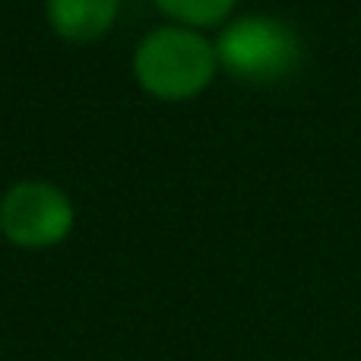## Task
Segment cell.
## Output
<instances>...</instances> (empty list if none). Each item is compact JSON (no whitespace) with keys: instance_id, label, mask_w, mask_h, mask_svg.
I'll return each mask as SVG.
<instances>
[{"instance_id":"1","label":"cell","mask_w":361,"mask_h":361,"mask_svg":"<svg viewBox=\"0 0 361 361\" xmlns=\"http://www.w3.org/2000/svg\"><path fill=\"white\" fill-rule=\"evenodd\" d=\"M133 67L146 92L165 102H178L209 86L216 73V51L209 48V42L187 29H159L143 38Z\"/></svg>"},{"instance_id":"2","label":"cell","mask_w":361,"mask_h":361,"mask_svg":"<svg viewBox=\"0 0 361 361\" xmlns=\"http://www.w3.org/2000/svg\"><path fill=\"white\" fill-rule=\"evenodd\" d=\"M219 57L235 76L254 82H273L298 70L301 44L288 25L267 16H247L222 32Z\"/></svg>"},{"instance_id":"3","label":"cell","mask_w":361,"mask_h":361,"mask_svg":"<svg viewBox=\"0 0 361 361\" xmlns=\"http://www.w3.org/2000/svg\"><path fill=\"white\" fill-rule=\"evenodd\" d=\"M73 225V206L63 190L44 180H25L0 200V231L19 247H51Z\"/></svg>"},{"instance_id":"4","label":"cell","mask_w":361,"mask_h":361,"mask_svg":"<svg viewBox=\"0 0 361 361\" xmlns=\"http://www.w3.org/2000/svg\"><path fill=\"white\" fill-rule=\"evenodd\" d=\"M121 0H48V19L70 42H92L111 29Z\"/></svg>"},{"instance_id":"5","label":"cell","mask_w":361,"mask_h":361,"mask_svg":"<svg viewBox=\"0 0 361 361\" xmlns=\"http://www.w3.org/2000/svg\"><path fill=\"white\" fill-rule=\"evenodd\" d=\"M169 16L184 19L193 25H216L219 19H225L235 6V0H156Z\"/></svg>"}]
</instances>
